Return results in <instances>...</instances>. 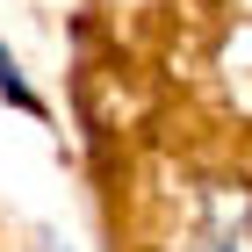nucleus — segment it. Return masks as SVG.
<instances>
[{
	"mask_svg": "<svg viewBox=\"0 0 252 252\" xmlns=\"http://www.w3.org/2000/svg\"><path fill=\"white\" fill-rule=\"evenodd\" d=\"M0 94L15 101V108H29V116H36V108H43V101H36V94H29V79H22V65H15V58H7V51H0Z\"/></svg>",
	"mask_w": 252,
	"mask_h": 252,
	"instance_id": "f257e3e1",
	"label": "nucleus"
},
{
	"mask_svg": "<svg viewBox=\"0 0 252 252\" xmlns=\"http://www.w3.org/2000/svg\"><path fill=\"white\" fill-rule=\"evenodd\" d=\"M51 252H65V245H51Z\"/></svg>",
	"mask_w": 252,
	"mask_h": 252,
	"instance_id": "f03ea898",
	"label": "nucleus"
}]
</instances>
